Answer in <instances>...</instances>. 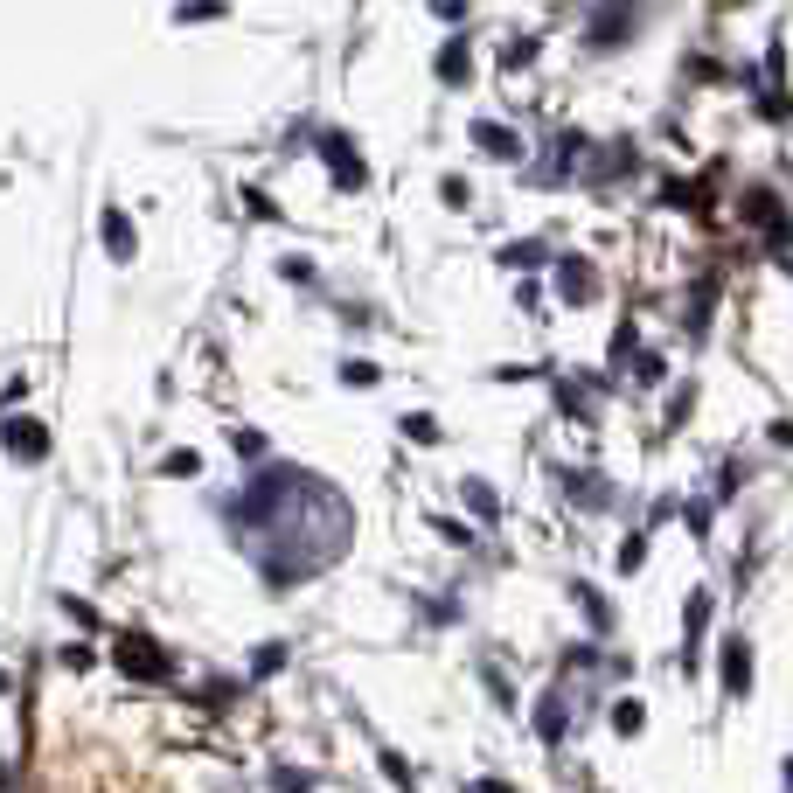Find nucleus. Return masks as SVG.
I'll list each match as a JSON object with an SVG mask.
<instances>
[{
    "instance_id": "nucleus-1",
    "label": "nucleus",
    "mask_w": 793,
    "mask_h": 793,
    "mask_svg": "<svg viewBox=\"0 0 793 793\" xmlns=\"http://www.w3.org/2000/svg\"><path fill=\"white\" fill-rule=\"evenodd\" d=\"M119 668H126V675H140V682H160L174 661H167L147 634H126V640H119Z\"/></svg>"
},
{
    "instance_id": "nucleus-2",
    "label": "nucleus",
    "mask_w": 793,
    "mask_h": 793,
    "mask_svg": "<svg viewBox=\"0 0 793 793\" xmlns=\"http://www.w3.org/2000/svg\"><path fill=\"white\" fill-rule=\"evenodd\" d=\"M0 446H7L14 460H28V467L49 460V432H42L35 418H7V425H0Z\"/></svg>"
},
{
    "instance_id": "nucleus-3",
    "label": "nucleus",
    "mask_w": 793,
    "mask_h": 793,
    "mask_svg": "<svg viewBox=\"0 0 793 793\" xmlns=\"http://www.w3.org/2000/svg\"><path fill=\"white\" fill-rule=\"evenodd\" d=\"M98 230H105V251H112L119 265H133V251H140V237H133V223H126V209H105V216H98Z\"/></svg>"
},
{
    "instance_id": "nucleus-4",
    "label": "nucleus",
    "mask_w": 793,
    "mask_h": 793,
    "mask_svg": "<svg viewBox=\"0 0 793 793\" xmlns=\"http://www.w3.org/2000/svg\"><path fill=\"white\" fill-rule=\"evenodd\" d=\"M174 14H181V21H216V14H223V0H181Z\"/></svg>"
},
{
    "instance_id": "nucleus-5",
    "label": "nucleus",
    "mask_w": 793,
    "mask_h": 793,
    "mask_svg": "<svg viewBox=\"0 0 793 793\" xmlns=\"http://www.w3.org/2000/svg\"><path fill=\"white\" fill-rule=\"evenodd\" d=\"M0 689H7V675H0Z\"/></svg>"
}]
</instances>
